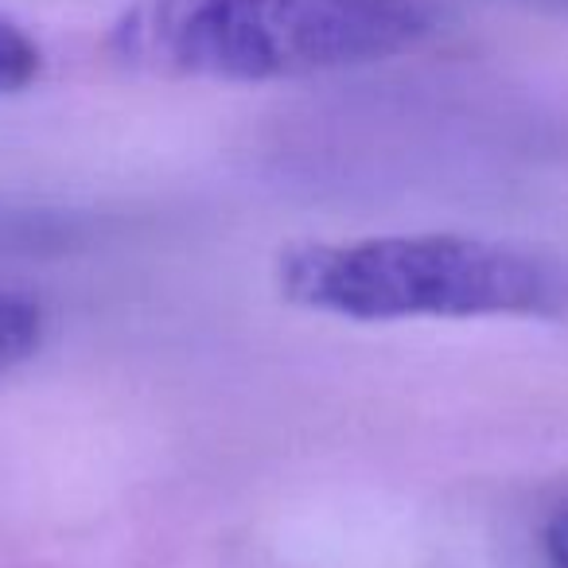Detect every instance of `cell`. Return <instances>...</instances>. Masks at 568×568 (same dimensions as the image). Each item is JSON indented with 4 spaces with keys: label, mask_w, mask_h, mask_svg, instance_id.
<instances>
[{
    "label": "cell",
    "mask_w": 568,
    "mask_h": 568,
    "mask_svg": "<svg viewBox=\"0 0 568 568\" xmlns=\"http://www.w3.org/2000/svg\"><path fill=\"white\" fill-rule=\"evenodd\" d=\"M43 71V51L17 20L0 12V98L28 90Z\"/></svg>",
    "instance_id": "obj_4"
},
{
    "label": "cell",
    "mask_w": 568,
    "mask_h": 568,
    "mask_svg": "<svg viewBox=\"0 0 568 568\" xmlns=\"http://www.w3.org/2000/svg\"><path fill=\"white\" fill-rule=\"evenodd\" d=\"M288 304L358 324L394 320H565L568 261L459 234H389L284 250Z\"/></svg>",
    "instance_id": "obj_2"
},
{
    "label": "cell",
    "mask_w": 568,
    "mask_h": 568,
    "mask_svg": "<svg viewBox=\"0 0 568 568\" xmlns=\"http://www.w3.org/2000/svg\"><path fill=\"white\" fill-rule=\"evenodd\" d=\"M433 24L428 0H141L110 48L168 79L281 82L405 55Z\"/></svg>",
    "instance_id": "obj_1"
},
{
    "label": "cell",
    "mask_w": 568,
    "mask_h": 568,
    "mask_svg": "<svg viewBox=\"0 0 568 568\" xmlns=\"http://www.w3.org/2000/svg\"><path fill=\"white\" fill-rule=\"evenodd\" d=\"M43 343V312L28 296L0 293V378H9L17 366L40 351Z\"/></svg>",
    "instance_id": "obj_3"
},
{
    "label": "cell",
    "mask_w": 568,
    "mask_h": 568,
    "mask_svg": "<svg viewBox=\"0 0 568 568\" xmlns=\"http://www.w3.org/2000/svg\"><path fill=\"white\" fill-rule=\"evenodd\" d=\"M545 557L552 568H568V506L545 521Z\"/></svg>",
    "instance_id": "obj_5"
}]
</instances>
